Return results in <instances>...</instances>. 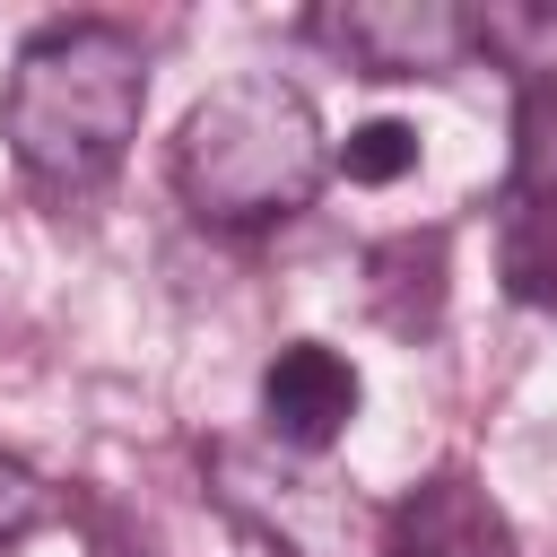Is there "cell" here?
Here are the masks:
<instances>
[{
	"label": "cell",
	"instance_id": "cell-3",
	"mask_svg": "<svg viewBox=\"0 0 557 557\" xmlns=\"http://www.w3.org/2000/svg\"><path fill=\"white\" fill-rule=\"evenodd\" d=\"M313 35L366 78H435L479 44V17H461L453 0H348V9H322Z\"/></svg>",
	"mask_w": 557,
	"mask_h": 557
},
{
	"label": "cell",
	"instance_id": "cell-2",
	"mask_svg": "<svg viewBox=\"0 0 557 557\" xmlns=\"http://www.w3.org/2000/svg\"><path fill=\"white\" fill-rule=\"evenodd\" d=\"M331 174L322 113L296 78L244 70L209 87L174 131V191L200 226H278Z\"/></svg>",
	"mask_w": 557,
	"mask_h": 557
},
{
	"label": "cell",
	"instance_id": "cell-5",
	"mask_svg": "<svg viewBox=\"0 0 557 557\" xmlns=\"http://www.w3.org/2000/svg\"><path fill=\"white\" fill-rule=\"evenodd\" d=\"M392 557H513V531L487 505V487L444 470L392 513Z\"/></svg>",
	"mask_w": 557,
	"mask_h": 557
},
{
	"label": "cell",
	"instance_id": "cell-6",
	"mask_svg": "<svg viewBox=\"0 0 557 557\" xmlns=\"http://www.w3.org/2000/svg\"><path fill=\"white\" fill-rule=\"evenodd\" d=\"M505 287L522 305H557V200L513 209V226H505Z\"/></svg>",
	"mask_w": 557,
	"mask_h": 557
},
{
	"label": "cell",
	"instance_id": "cell-8",
	"mask_svg": "<svg viewBox=\"0 0 557 557\" xmlns=\"http://www.w3.org/2000/svg\"><path fill=\"white\" fill-rule=\"evenodd\" d=\"M35 522H44V479H35L26 461H0V557H9Z\"/></svg>",
	"mask_w": 557,
	"mask_h": 557
},
{
	"label": "cell",
	"instance_id": "cell-4",
	"mask_svg": "<svg viewBox=\"0 0 557 557\" xmlns=\"http://www.w3.org/2000/svg\"><path fill=\"white\" fill-rule=\"evenodd\" d=\"M261 418L287 453H322L348 435L357 418V366L322 339H287L270 366H261Z\"/></svg>",
	"mask_w": 557,
	"mask_h": 557
},
{
	"label": "cell",
	"instance_id": "cell-7",
	"mask_svg": "<svg viewBox=\"0 0 557 557\" xmlns=\"http://www.w3.org/2000/svg\"><path fill=\"white\" fill-rule=\"evenodd\" d=\"M339 165H348V183H400L418 165V131L409 122H366V131H348Z\"/></svg>",
	"mask_w": 557,
	"mask_h": 557
},
{
	"label": "cell",
	"instance_id": "cell-1",
	"mask_svg": "<svg viewBox=\"0 0 557 557\" xmlns=\"http://www.w3.org/2000/svg\"><path fill=\"white\" fill-rule=\"evenodd\" d=\"M148 113V52L113 17H61L44 26L9 87H0V139L44 191H96Z\"/></svg>",
	"mask_w": 557,
	"mask_h": 557
}]
</instances>
